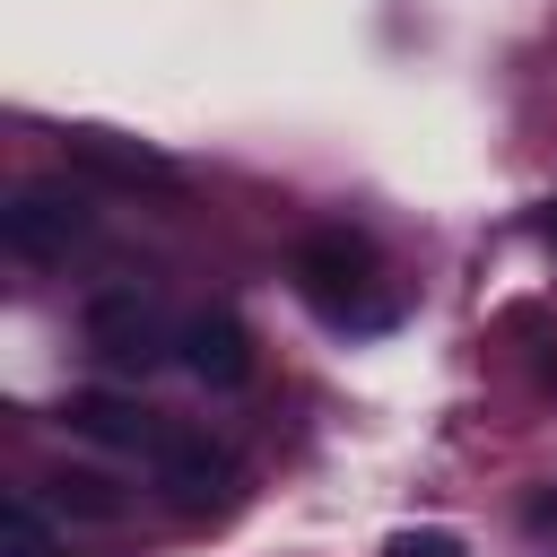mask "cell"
<instances>
[{"label":"cell","mask_w":557,"mask_h":557,"mask_svg":"<svg viewBox=\"0 0 557 557\" xmlns=\"http://www.w3.org/2000/svg\"><path fill=\"white\" fill-rule=\"evenodd\" d=\"M296 296L331 322V331H392V296H374V244L348 226H313L287 261Z\"/></svg>","instance_id":"1"},{"label":"cell","mask_w":557,"mask_h":557,"mask_svg":"<svg viewBox=\"0 0 557 557\" xmlns=\"http://www.w3.org/2000/svg\"><path fill=\"white\" fill-rule=\"evenodd\" d=\"M78 331H87V348H96L113 374H148V366L174 357V339H183V331H165V313H157L139 287H104V296H87Z\"/></svg>","instance_id":"2"},{"label":"cell","mask_w":557,"mask_h":557,"mask_svg":"<svg viewBox=\"0 0 557 557\" xmlns=\"http://www.w3.org/2000/svg\"><path fill=\"white\" fill-rule=\"evenodd\" d=\"M0 235H9V252H17V261H61L70 244H87V235H96V218H87V200H78V191L26 183V191H9Z\"/></svg>","instance_id":"3"},{"label":"cell","mask_w":557,"mask_h":557,"mask_svg":"<svg viewBox=\"0 0 557 557\" xmlns=\"http://www.w3.org/2000/svg\"><path fill=\"white\" fill-rule=\"evenodd\" d=\"M148 470H157V487H165L183 513H218V505L235 496V461H226V444H209V435H191V426H165L157 453H148Z\"/></svg>","instance_id":"4"},{"label":"cell","mask_w":557,"mask_h":557,"mask_svg":"<svg viewBox=\"0 0 557 557\" xmlns=\"http://www.w3.org/2000/svg\"><path fill=\"white\" fill-rule=\"evenodd\" d=\"M174 357H183L191 383H209V392H244V383H252V331H244V313H226V305L191 313L183 339H174Z\"/></svg>","instance_id":"5"},{"label":"cell","mask_w":557,"mask_h":557,"mask_svg":"<svg viewBox=\"0 0 557 557\" xmlns=\"http://www.w3.org/2000/svg\"><path fill=\"white\" fill-rule=\"evenodd\" d=\"M70 165L78 174H96V183H122V191H174L183 174H174V157L165 148H148V139H122V131H70Z\"/></svg>","instance_id":"6"},{"label":"cell","mask_w":557,"mask_h":557,"mask_svg":"<svg viewBox=\"0 0 557 557\" xmlns=\"http://www.w3.org/2000/svg\"><path fill=\"white\" fill-rule=\"evenodd\" d=\"M61 426L87 435V444H104V453H157V435H165V418L139 409V400H122V392H70Z\"/></svg>","instance_id":"7"},{"label":"cell","mask_w":557,"mask_h":557,"mask_svg":"<svg viewBox=\"0 0 557 557\" xmlns=\"http://www.w3.org/2000/svg\"><path fill=\"white\" fill-rule=\"evenodd\" d=\"M44 505L70 513V522H122V513H131V496H122L104 470H52V479H44Z\"/></svg>","instance_id":"8"},{"label":"cell","mask_w":557,"mask_h":557,"mask_svg":"<svg viewBox=\"0 0 557 557\" xmlns=\"http://www.w3.org/2000/svg\"><path fill=\"white\" fill-rule=\"evenodd\" d=\"M383 557H470V548H461L453 531H392Z\"/></svg>","instance_id":"9"},{"label":"cell","mask_w":557,"mask_h":557,"mask_svg":"<svg viewBox=\"0 0 557 557\" xmlns=\"http://www.w3.org/2000/svg\"><path fill=\"white\" fill-rule=\"evenodd\" d=\"M540 235H548V244H557V200H548V218H540Z\"/></svg>","instance_id":"10"},{"label":"cell","mask_w":557,"mask_h":557,"mask_svg":"<svg viewBox=\"0 0 557 557\" xmlns=\"http://www.w3.org/2000/svg\"><path fill=\"white\" fill-rule=\"evenodd\" d=\"M44 557H52V548H44Z\"/></svg>","instance_id":"11"}]
</instances>
